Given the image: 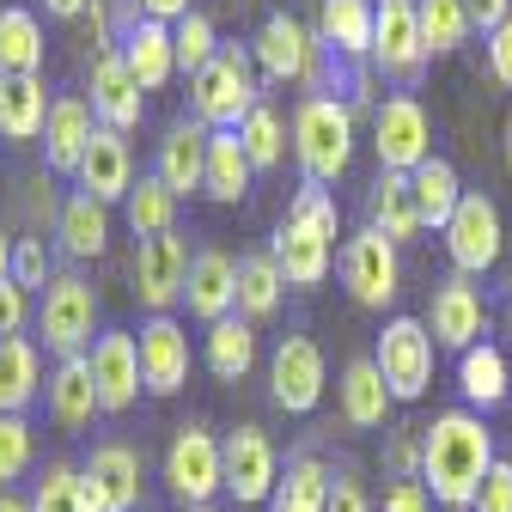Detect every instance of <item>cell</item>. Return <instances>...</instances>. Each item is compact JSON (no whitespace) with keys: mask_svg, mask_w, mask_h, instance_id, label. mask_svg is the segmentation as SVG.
<instances>
[{"mask_svg":"<svg viewBox=\"0 0 512 512\" xmlns=\"http://www.w3.org/2000/svg\"><path fill=\"white\" fill-rule=\"evenodd\" d=\"M494 470V433L482 427L476 409H445L433 427H421V482L439 506H476V488Z\"/></svg>","mask_w":512,"mask_h":512,"instance_id":"6da1fadb","label":"cell"},{"mask_svg":"<svg viewBox=\"0 0 512 512\" xmlns=\"http://www.w3.org/2000/svg\"><path fill=\"white\" fill-rule=\"evenodd\" d=\"M269 250H275L287 287H317V281L330 275V263H336V196H330L324 183H305L299 196H293V208L275 226Z\"/></svg>","mask_w":512,"mask_h":512,"instance_id":"7a4b0ae2","label":"cell"},{"mask_svg":"<svg viewBox=\"0 0 512 512\" xmlns=\"http://www.w3.org/2000/svg\"><path fill=\"white\" fill-rule=\"evenodd\" d=\"M263 104L256 92V55L250 43H220V55L189 80V116L202 128H244V116Z\"/></svg>","mask_w":512,"mask_h":512,"instance_id":"3957f363","label":"cell"},{"mask_svg":"<svg viewBox=\"0 0 512 512\" xmlns=\"http://www.w3.org/2000/svg\"><path fill=\"white\" fill-rule=\"evenodd\" d=\"M293 153L305 183H336L354 159V104L348 98H305L293 110Z\"/></svg>","mask_w":512,"mask_h":512,"instance_id":"277c9868","label":"cell"},{"mask_svg":"<svg viewBox=\"0 0 512 512\" xmlns=\"http://www.w3.org/2000/svg\"><path fill=\"white\" fill-rule=\"evenodd\" d=\"M43 348L55 354V360H80V354H92V342L104 336L98 330V293H92V281L86 275H55L49 287H43Z\"/></svg>","mask_w":512,"mask_h":512,"instance_id":"5b68a950","label":"cell"},{"mask_svg":"<svg viewBox=\"0 0 512 512\" xmlns=\"http://www.w3.org/2000/svg\"><path fill=\"white\" fill-rule=\"evenodd\" d=\"M433 354H439V342L427 330V317H391V324L378 330V348H372V360H378V372H384V384H391L397 403H421L427 397Z\"/></svg>","mask_w":512,"mask_h":512,"instance_id":"8992f818","label":"cell"},{"mask_svg":"<svg viewBox=\"0 0 512 512\" xmlns=\"http://www.w3.org/2000/svg\"><path fill=\"white\" fill-rule=\"evenodd\" d=\"M427 37H421V7L415 0H378V31H372V68L397 92H415L427 74Z\"/></svg>","mask_w":512,"mask_h":512,"instance_id":"52a82bcc","label":"cell"},{"mask_svg":"<svg viewBox=\"0 0 512 512\" xmlns=\"http://www.w3.org/2000/svg\"><path fill=\"white\" fill-rule=\"evenodd\" d=\"M165 488L183 506H214V494H226V445L208 427H177L165 445Z\"/></svg>","mask_w":512,"mask_h":512,"instance_id":"ba28073f","label":"cell"},{"mask_svg":"<svg viewBox=\"0 0 512 512\" xmlns=\"http://www.w3.org/2000/svg\"><path fill=\"white\" fill-rule=\"evenodd\" d=\"M372 147H378V171L415 177V171L433 159V122H427V110H421L409 92L384 98V104L372 110Z\"/></svg>","mask_w":512,"mask_h":512,"instance_id":"9c48e42d","label":"cell"},{"mask_svg":"<svg viewBox=\"0 0 512 512\" xmlns=\"http://www.w3.org/2000/svg\"><path fill=\"white\" fill-rule=\"evenodd\" d=\"M342 287H348V299L354 305H366V311H384L397 293H403V263H397V244L384 238V232H372V226H360L348 244H342Z\"/></svg>","mask_w":512,"mask_h":512,"instance_id":"30bf717a","label":"cell"},{"mask_svg":"<svg viewBox=\"0 0 512 512\" xmlns=\"http://www.w3.org/2000/svg\"><path fill=\"white\" fill-rule=\"evenodd\" d=\"M500 250H506V226H500V208L482 196V189H464V202L458 214L445 220V256H452V269L458 275H488L500 263Z\"/></svg>","mask_w":512,"mask_h":512,"instance_id":"8fae6325","label":"cell"},{"mask_svg":"<svg viewBox=\"0 0 512 512\" xmlns=\"http://www.w3.org/2000/svg\"><path fill=\"white\" fill-rule=\"evenodd\" d=\"M317 31H305L293 13H269L263 19V31H256V43H250V55H256V74L263 80H275V86H311V68H317Z\"/></svg>","mask_w":512,"mask_h":512,"instance_id":"7c38bea8","label":"cell"},{"mask_svg":"<svg viewBox=\"0 0 512 512\" xmlns=\"http://www.w3.org/2000/svg\"><path fill=\"white\" fill-rule=\"evenodd\" d=\"M324 348H317L311 336H281L275 360H269V397L275 409L287 415H311L317 403H324Z\"/></svg>","mask_w":512,"mask_h":512,"instance_id":"4fadbf2b","label":"cell"},{"mask_svg":"<svg viewBox=\"0 0 512 512\" xmlns=\"http://www.w3.org/2000/svg\"><path fill=\"white\" fill-rule=\"evenodd\" d=\"M427 330L439 348H452V354H470L488 330V305H482V287L470 275H445L433 287V305H427Z\"/></svg>","mask_w":512,"mask_h":512,"instance_id":"5bb4252c","label":"cell"},{"mask_svg":"<svg viewBox=\"0 0 512 512\" xmlns=\"http://www.w3.org/2000/svg\"><path fill=\"white\" fill-rule=\"evenodd\" d=\"M183 287H189V250H183V238L177 232L141 238V250H135V299L153 317H171V305H183Z\"/></svg>","mask_w":512,"mask_h":512,"instance_id":"9a60e30c","label":"cell"},{"mask_svg":"<svg viewBox=\"0 0 512 512\" xmlns=\"http://www.w3.org/2000/svg\"><path fill=\"white\" fill-rule=\"evenodd\" d=\"M92 98V116L104 122V128H116V135H128V128H141V80L128 74V61H122V49L116 43H98L92 49V86H86Z\"/></svg>","mask_w":512,"mask_h":512,"instance_id":"2e32d148","label":"cell"},{"mask_svg":"<svg viewBox=\"0 0 512 512\" xmlns=\"http://www.w3.org/2000/svg\"><path fill=\"white\" fill-rule=\"evenodd\" d=\"M92 384H98V403L104 415H122V409H135V397L147 391L141 384V336H128V330H104L92 342Z\"/></svg>","mask_w":512,"mask_h":512,"instance_id":"e0dca14e","label":"cell"},{"mask_svg":"<svg viewBox=\"0 0 512 512\" xmlns=\"http://www.w3.org/2000/svg\"><path fill=\"white\" fill-rule=\"evenodd\" d=\"M226 494L238 506H256V500H269L275 482H281V458H275V445L263 427H232L226 439Z\"/></svg>","mask_w":512,"mask_h":512,"instance_id":"ac0fdd59","label":"cell"},{"mask_svg":"<svg viewBox=\"0 0 512 512\" xmlns=\"http://www.w3.org/2000/svg\"><path fill=\"white\" fill-rule=\"evenodd\" d=\"M141 384L153 397H177L189 384V330L177 317H147L141 324Z\"/></svg>","mask_w":512,"mask_h":512,"instance_id":"d6986e66","label":"cell"},{"mask_svg":"<svg viewBox=\"0 0 512 512\" xmlns=\"http://www.w3.org/2000/svg\"><path fill=\"white\" fill-rule=\"evenodd\" d=\"M208 141H214V128H202L196 116L165 128V141H159V177H165V189H171L177 202L183 196H202V183H208Z\"/></svg>","mask_w":512,"mask_h":512,"instance_id":"ffe728a7","label":"cell"},{"mask_svg":"<svg viewBox=\"0 0 512 512\" xmlns=\"http://www.w3.org/2000/svg\"><path fill=\"white\" fill-rule=\"evenodd\" d=\"M183 305L202 317V324H220V317L238 311V256L226 250H196L189 256V287H183Z\"/></svg>","mask_w":512,"mask_h":512,"instance_id":"44dd1931","label":"cell"},{"mask_svg":"<svg viewBox=\"0 0 512 512\" xmlns=\"http://www.w3.org/2000/svg\"><path fill=\"white\" fill-rule=\"evenodd\" d=\"M80 189L92 202H128V189H135V159H128V135H116V128H104L98 122V135H92V147H86V159H80Z\"/></svg>","mask_w":512,"mask_h":512,"instance_id":"7402d4cb","label":"cell"},{"mask_svg":"<svg viewBox=\"0 0 512 512\" xmlns=\"http://www.w3.org/2000/svg\"><path fill=\"white\" fill-rule=\"evenodd\" d=\"M92 135H98L92 104H86V98H55V110H49V122H43V165H49L55 177H74L80 159H86V147H92Z\"/></svg>","mask_w":512,"mask_h":512,"instance_id":"603a6c76","label":"cell"},{"mask_svg":"<svg viewBox=\"0 0 512 512\" xmlns=\"http://www.w3.org/2000/svg\"><path fill=\"white\" fill-rule=\"evenodd\" d=\"M372 31H378V0H317V37H324L348 68L372 61Z\"/></svg>","mask_w":512,"mask_h":512,"instance_id":"cb8c5ba5","label":"cell"},{"mask_svg":"<svg viewBox=\"0 0 512 512\" xmlns=\"http://www.w3.org/2000/svg\"><path fill=\"white\" fill-rule=\"evenodd\" d=\"M49 421L55 427H68V433H80V427H92L98 415H104V403H98V384H92V360L80 354V360H55V372H49Z\"/></svg>","mask_w":512,"mask_h":512,"instance_id":"d4e9b609","label":"cell"},{"mask_svg":"<svg viewBox=\"0 0 512 512\" xmlns=\"http://www.w3.org/2000/svg\"><path fill=\"white\" fill-rule=\"evenodd\" d=\"M116 49H122V61H128V74L141 80V92H159V86L177 74V37H171V25H159V19H135V25L116 37Z\"/></svg>","mask_w":512,"mask_h":512,"instance_id":"484cf974","label":"cell"},{"mask_svg":"<svg viewBox=\"0 0 512 512\" xmlns=\"http://www.w3.org/2000/svg\"><path fill=\"white\" fill-rule=\"evenodd\" d=\"M366 226L372 232H384L391 244H409L415 232H421V208H415V183L403 177V171H378V183H372V196H366Z\"/></svg>","mask_w":512,"mask_h":512,"instance_id":"4316f807","label":"cell"},{"mask_svg":"<svg viewBox=\"0 0 512 512\" xmlns=\"http://www.w3.org/2000/svg\"><path fill=\"white\" fill-rule=\"evenodd\" d=\"M342 415H348V427H384V415L397 409V397H391V384H384V372H378V360L366 354V360H348L342 366Z\"/></svg>","mask_w":512,"mask_h":512,"instance_id":"83f0119b","label":"cell"},{"mask_svg":"<svg viewBox=\"0 0 512 512\" xmlns=\"http://www.w3.org/2000/svg\"><path fill=\"white\" fill-rule=\"evenodd\" d=\"M55 244H61V256H74V263L104 256V244H110V208L92 202L86 189H80V196H68V202H61V214H55Z\"/></svg>","mask_w":512,"mask_h":512,"instance_id":"f1b7e54d","label":"cell"},{"mask_svg":"<svg viewBox=\"0 0 512 512\" xmlns=\"http://www.w3.org/2000/svg\"><path fill=\"white\" fill-rule=\"evenodd\" d=\"M49 110H55V98L43 92V74L0 80V135H7V141H37Z\"/></svg>","mask_w":512,"mask_h":512,"instance_id":"f546056e","label":"cell"},{"mask_svg":"<svg viewBox=\"0 0 512 512\" xmlns=\"http://www.w3.org/2000/svg\"><path fill=\"white\" fill-rule=\"evenodd\" d=\"M281 293H287V275L275 263V250H244L238 256V317H244V324L275 317L281 311Z\"/></svg>","mask_w":512,"mask_h":512,"instance_id":"4dcf8cb0","label":"cell"},{"mask_svg":"<svg viewBox=\"0 0 512 512\" xmlns=\"http://www.w3.org/2000/svg\"><path fill=\"white\" fill-rule=\"evenodd\" d=\"M458 391L470 409H500L512 397V366L494 342H476L470 354H458Z\"/></svg>","mask_w":512,"mask_h":512,"instance_id":"1f68e13d","label":"cell"},{"mask_svg":"<svg viewBox=\"0 0 512 512\" xmlns=\"http://www.w3.org/2000/svg\"><path fill=\"white\" fill-rule=\"evenodd\" d=\"M250 153L238 141V128H214V141H208V183H202V196L208 202H244L250 196Z\"/></svg>","mask_w":512,"mask_h":512,"instance_id":"d6a6232c","label":"cell"},{"mask_svg":"<svg viewBox=\"0 0 512 512\" xmlns=\"http://www.w3.org/2000/svg\"><path fill=\"white\" fill-rule=\"evenodd\" d=\"M330 482L336 470L317 458V452H299L287 464V482H275L269 494V512H330Z\"/></svg>","mask_w":512,"mask_h":512,"instance_id":"836d02e7","label":"cell"},{"mask_svg":"<svg viewBox=\"0 0 512 512\" xmlns=\"http://www.w3.org/2000/svg\"><path fill=\"white\" fill-rule=\"evenodd\" d=\"M202 354H208V372L232 384V378H244V372L256 366V330H250L244 317L232 311V317H220V324H208Z\"/></svg>","mask_w":512,"mask_h":512,"instance_id":"e575fe53","label":"cell"},{"mask_svg":"<svg viewBox=\"0 0 512 512\" xmlns=\"http://www.w3.org/2000/svg\"><path fill=\"white\" fill-rule=\"evenodd\" d=\"M409 183H415V208H421V226H439V232H445V220H452V214H458V202H464L458 165L433 153V159H427V165H421Z\"/></svg>","mask_w":512,"mask_h":512,"instance_id":"d590c367","label":"cell"},{"mask_svg":"<svg viewBox=\"0 0 512 512\" xmlns=\"http://www.w3.org/2000/svg\"><path fill=\"white\" fill-rule=\"evenodd\" d=\"M13 74H43V25L25 7L0 13V80Z\"/></svg>","mask_w":512,"mask_h":512,"instance_id":"8d00e7d4","label":"cell"},{"mask_svg":"<svg viewBox=\"0 0 512 512\" xmlns=\"http://www.w3.org/2000/svg\"><path fill=\"white\" fill-rule=\"evenodd\" d=\"M86 470L116 494V506H122V512H135V506H141V452H135V445H122V439L92 445Z\"/></svg>","mask_w":512,"mask_h":512,"instance_id":"74e56055","label":"cell"},{"mask_svg":"<svg viewBox=\"0 0 512 512\" xmlns=\"http://www.w3.org/2000/svg\"><path fill=\"white\" fill-rule=\"evenodd\" d=\"M37 348L25 336L0 342V415H25V403L37 397Z\"/></svg>","mask_w":512,"mask_h":512,"instance_id":"f35d334b","label":"cell"},{"mask_svg":"<svg viewBox=\"0 0 512 512\" xmlns=\"http://www.w3.org/2000/svg\"><path fill=\"white\" fill-rule=\"evenodd\" d=\"M122 208H128V226H135V238H165V232H177V196L165 189L159 171L128 189Z\"/></svg>","mask_w":512,"mask_h":512,"instance_id":"ab89813d","label":"cell"},{"mask_svg":"<svg viewBox=\"0 0 512 512\" xmlns=\"http://www.w3.org/2000/svg\"><path fill=\"white\" fill-rule=\"evenodd\" d=\"M421 7V37H427V55H452L470 43V7L464 0H415Z\"/></svg>","mask_w":512,"mask_h":512,"instance_id":"60d3db41","label":"cell"},{"mask_svg":"<svg viewBox=\"0 0 512 512\" xmlns=\"http://www.w3.org/2000/svg\"><path fill=\"white\" fill-rule=\"evenodd\" d=\"M238 141H244V153H250V165H256V171H275V165L287 159V128H281V110H275V104H256V110L244 116V128H238Z\"/></svg>","mask_w":512,"mask_h":512,"instance_id":"b9f144b4","label":"cell"},{"mask_svg":"<svg viewBox=\"0 0 512 512\" xmlns=\"http://www.w3.org/2000/svg\"><path fill=\"white\" fill-rule=\"evenodd\" d=\"M171 37H177V74H189V80H196L208 61L220 55V31H214V19H208V13L177 19V25H171Z\"/></svg>","mask_w":512,"mask_h":512,"instance_id":"7bdbcfd3","label":"cell"},{"mask_svg":"<svg viewBox=\"0 0 512 512\" xmlns=\"http://www.w3.org/2000/svg\"><path fill=\"white\" fill-rule=\"evenodd\" d=\"M31 512H80V464H68V458L43 464L37 494H31Z\"/></svg>","mask_w":512,"mask_h":512,"instance_id":"ee69618b","label":"cell"},{"mask_svg":"<svg viewBox=\"0 0 512 512\" xmlns=\"http://www.w3.org/2000/svg\"><path fill=\"white\" fill-rule=\"evenodd\" d=\"M37 458V439L25 415H0V482H19Z\"/></svg>","mask_w":512,"mask_h":512,"instance_id":"f6af8a7d","label":"cell"},{"mask_svg":"<svg viewBox=\"0 0 512 512\" xmlns=\"http://www.w3.org/2000/svg\"><path fill=\"white\" fill-rule=\"evenodd\" d=\"M13 281H19L25 293L55 281V256H49V244H43V238H19V244H13Z\"/></svg>","mask_w":512,"mask_h":512,"instance_id":"bcb514c9","label":"cell"},{"mask_svg":"<svg viewBox=\"0 0 512 512\" xmlns=\"http://www.w3.org/2000/svg\"><path fill=\"white\" fill-rule=\"evenodd\" d=\"M470 512H512V464L506 458H494V470H488V482L476 488V506Z\"/></svg>","mask_w":512,"mask_h":512,"instance_id":"7dc6e473","label":"cell"},{"mask_svg":"<svg viewBox=\"0 0 512 512\" xmlns=\"http://www.w3.org/2000/svg\"><path fill=\"white\" fill-rule=\"evenodd\" d=\"M384 512H433L427 482H421V476H415V482H391V488H384Z\"/></svg>","mask_w":512,"mask_h":512,"instance_id":"c3c4849f","label":"cell"},{"mask_svg":"<svg viewBox=\"0 0 512 512\" xmlns=\"http://www.w3.org/2000/svg\"><path fill=\"white\" fill-rule=\"evenodd\" d=\"M25 287L19 281H0V342H7V336H19L25 330Z\"/></svg>","mask_w":512,"mask_h":512,"instance_id":"681fc988","label":"cell"},{"mask_svg":"<svg viewBox=\"0 0 512 512\" xmlns=\"http://www.w3.org/2000/svg\"><path fill=\"white\" fill-rule=\"evenodd\" d=\"M415 470H421V439L409 427H397V439H391V476L397 482H415Z\"/></svg>","mask_w":512,"mask_h":512,"instance_id":"f907efd6","label":"cell"},{"mask_svg":"<svg viewBox=\"0 0 512 512\" xmlns=\"http://www.w3.org/2000/svg\"><path fill=\"white\" fill-rule=\"evenodd\" d=\"M488 74H494L500 86H512V19H506L500 31H488Z\"/></svg>","mask_w":512,"mask_h":512,"instance_id":"816d5d0a","label":"cell"},{"mask_svg":"<svg viewBox=\"0 0 512 512\" xmlns=\"http://www.w3.org/2000/svg\"><path fill=\"white\" fill-rule=\"evenodd\" d=\"M330 512H372L366 488H360L348 470H336V482H330Z\"/></svg>","mask_w":512,"mask_h":512,"instance_id":"f5cc1de1","label":"cell"},{"mask_svg":"<svg viewBox=\"0 0 512 512\" xmlns=\"http://www.w3.org/2000/svg\"><path fill=\"white\" fill-rule=\"evenodd\" d=\"M464 7H470V25L476 31H500L512 19V0H464Z\"/></svg>","mask_w":512,"mask_h":512,"instance_id":"db71d44e","label":"cell"},{"mask_svg":"<svg viewBox=\"0 0 512 512\" xmlns=\"http://www.w3.org/2000/svg\"><path fill=\"white\" fill-rule=\"evenodd\" d=\"M135 7H141V19H159V25H177V19L196 13L189 0H135Z\"/></svg>","mask_w":512,"mask_h":512,"instance_id":"11a10c76","label":"cell"},{"mask_svg":"<svg viewBox=\"0 0 512 512\" xmlns=\"http://www.w3.org/2000/svg\"><path fill=\"white\" fill-rule=\"evenodd\" d=\"M43 7H49L55 19H80V13L92 7V0H43Z\"/></svg>","mask_w":512,"mask_h":512,"instance_id":"9f6ffc18","label":"cell"},{"mask_svg":"<svg viewBox=\"0 0 512 512\" xmlns=\"http://www.w3.org/2000/svg\"><path fill=\"white\" fill-rule=\"evenodd\" d=\"M0 281H13V238L0 232Z\"/></svg>","mask_w":512,"mask_h":512,"instance_id":"6f0895ef","label":"cell"},{"mask_svg":"<svg viewBox=\"0 0 512 512\" xmlns=\"http://www.w3.org/2000/svg\"><path fill=\"white\" fill-rule=\"evenodd\" d=\"M0 512H31V500H19V494H0Z\"/></svg>","mask_w":512,"mask_h":512,"instance_id":"680465c9","label":"cell"},{"mask_svg":"<svg viewBox=\"0 0 512 512\" xmlns=\"http://www.w3.org/2000/svg\"><path fill=\"white\" fill-rule=\"evenodd\" d=\"M183 512H214V506H183Z\"/></svg>","mask_w":512,"mask_h":512,"instance_id":"91938a15","label":"cell"},{"mask_svg":"<svg viewBox=\"0 0 512 512\" xmlns=\"http://www.w3.org/2000/svg\"><path fill=\"white\" fill-rule=\"evenodd\" d=\"M506 171H512V141H506Z\"/></svg>","mask_w":512,"mask_h":512,"instance_id":"94428289","label":"cell"},{"mask_svg":"<svg viewBox=\"0 0 512 512\" xmlns=\"http://www.w3.org/2000/svg\"><path fill=\"white\" fill-rule=\"evenodd\" d=\"M135 512H147V506H135Z\"/></svg>","mask_w":512,"mask_h":512,"instance_id":"6125c7cd","label":"cell"}]
</instances>
